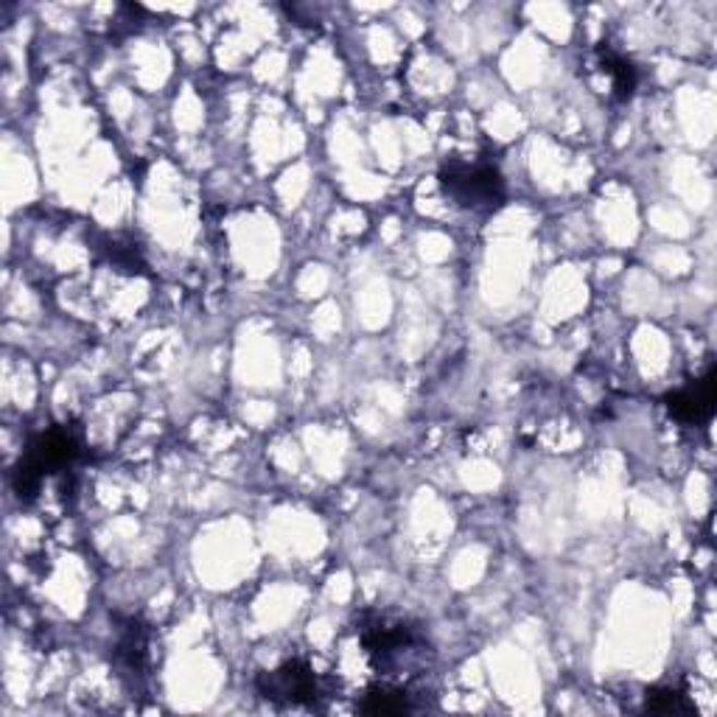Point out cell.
Listing matches in <instances>:
<instances>
[{
	"instance_id": "cell-1",
	"label": "cell",
	"mask_w": 717,
	"mask_h": 717,
	"mask_svg": "<svg viewBox=\"0 0 717 717\" xmlns=\"http://www.w3.org/2000/svg\"><path fill=\"white\" fill-rule=\"evenodd\" d=\"M78 446H82V440H78V432L73 426H57V429H48L34 437L12 476L20 499L32 502L48 474L68 469L76 460Z\"/></svg>"
},
{
	"instance_id": "cell-2",
	"label": "cell",
	"mask_w": 717,
	"mask_h": 717,
	"mask_svg": "<svg viewBox=\"0 0 717 717\" xmlns=\"http://www.w3.org/2000/svg\"><path fill=\"white\" fill-rule=\"evenodd\" d=\"M440 185L446 194L463 208H496L505 199V180L499 169L490 163H454L443 166L440 171Z\"/></svg>"
},
{
	"instance_id": "cell-3",
	"label": "cell",
	"mask_w": 717,
	"mask_h": 717,
	"mask_svg": "<svg viewBox=\"0 0 717 717\" xmlns=\"http://www.w3.org/2000/svg\"><path fill=\"white\" fill-rule=\"evenodd\" d=\"M258 692L272 704L314 706L320 701V681L303 659H289L258 676Z\"/></svg>"
},
{
	"instance_id": "cell-4",
	"label": "cell",
	"mask_w": 717,
	"mask_h": 717,
	"mask_svg": "<svg viewBox=\"0 0 717 717\" xmlns=\"http://www.w3.org/2000/svg\"><path fill=\"white\" fill-rule=\"evenodd\" d=\"M670 412L679 421H704L712 415V406H715V370L706 373L701 381H695L686 390L670 396Z\"/></svg>"
},
{
	"instance_id": "cell-5",
	"label": "cell",
	"mask_w": 717,
	"mask_h": 717,
	"mask_svg": "<svg viewBox=\"0 0 717 717\" xmlns=\"http://www.w3.org/2000/svg\"><path fill=\"white\" fill-rule=\"evenodd\" d=\"M415 709V695L406 686L390 684V681L367 690L358 701V712H365V715H404V712Z\"/></svg>"
},
{
	"instance_id": "cell-6",
	"label": "cell",
	"mask_w": 717,
	"mask_h": 717,
	"mask_svg": "<svg viewBox=\"0 0 717 717\" xmlns=\"http://www.w3.org/2000/svg\"><path fill=\"white\" fill-rule=\"evenodd\" d=\"M597 68L603 71V76H608L611 82V96L617 101H625L636 90V71L628 59H622L620 53H613L611 48H600L597 51Z\"/></svg>"
},
{
	"instance_id": "cell-7",
	"label": "cell",
	"mask_w": 717,
	"mask_h": 717,
	"mask_svg": "<svg viewBox=\"0 0 717 717\" xmlns=\"http://www.w3.org/2000/svg\"><path fill=\"white\" fill-rule=\"evenodd\" d=\"M118 659L124 661V667L130 672L132 670H144V661H146L144 628L135 625V622L126 628L124 636H121V642H118Z\"/></svg>"
},
{
	"instance_id": "cell-8",
	"label": "cell",
	"mask_w": 717,
	"mask_h": 717,
	"mask_svg": "<svg viewBox=\"0 0 717 717\" xmlns=\"http://www.w3.org/2000/svg\"><path fill=\"white\" fill-rule=\"evenodd\" d=\"M647 712H656V715H690L695 706L686 701V695H681L679 690H670V686H659V690H651L645 698Z\"/></svg>"
}]
</instances>
